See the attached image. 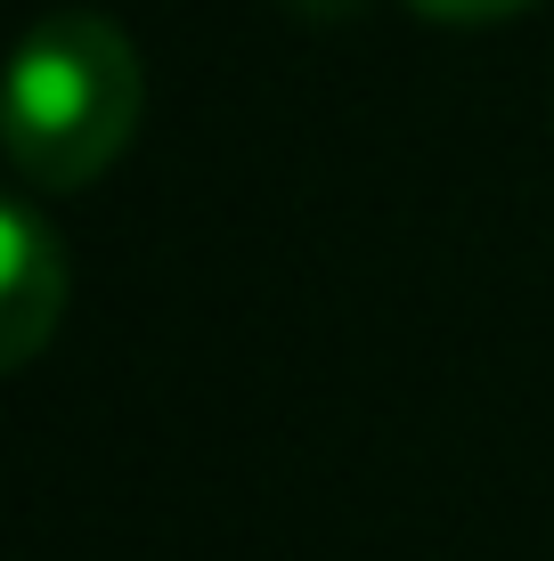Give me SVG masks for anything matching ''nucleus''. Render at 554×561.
Listing matches in <instances>:
<instances>
[{
  "label": "nucleus",
  "mask_w": 554,
  "mask_h": 561,
  "mask_svg": "<svg viewBox=\"0 0 554 561\" xmlns=\"http://www.w3.org/2000/svg\"><path fill=\"white\" fill-rule=\"evenodd\" d=\"M57 318H66V253L33 204H9L0 211V358L25 366Z\"/></svg>",
  "instance_id": "obj_2"
},
{
  "label": "nucleus",
  "mask_w": 554,
  "mask_h": 561,
  "mask_svg": "<svg viewBox=\"0 0 554 561\" xmlns=\"http://www.w3.org/2000/svg\"><path fill=\"white\" fill-rule=\"evenodd\" d=\"M139 130V49L90 9L42 16L9 73V154L42 187H90Z\"/></svg>",
  "instance_id": "obj_1"
},
{
  "label": "nucleus",
  "mask_w": 554,
  "mask_h": 561,
  "mask_svg": "<svg viewBox=\"0 0 554 561\" xmlns=\"http://www.w3.org/2000/svg\"><path fill=\"white\" fill-rule=\"evenodd\" d=\"M408 9L441 16V25H498V16H513V9H530V0H408Z\"/></svg>",
  "instance_id": "obj_3"
}]
</instances>
